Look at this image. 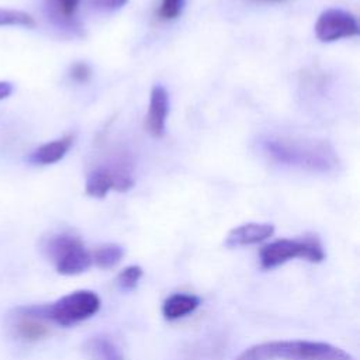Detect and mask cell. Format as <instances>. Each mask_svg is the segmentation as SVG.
Masks as SVG:
<instances>
[{
	"instance_id": "cell-1",
	"label": "cell",
	"mask_w": 360,
	"mask_h": 360,
	"mask_svg": "<svg viewBox=\"0 0 360 360\" xmlns=\"http://www.w3.org/2000/svg\"><path fill=\"white\" fill-rule=\"evenodd\" d=\"M233 360H354V357L326 342L271 340L248 347Z\"/></svg>"
},
{
	"instance_id": "cell-2",
	"label": "cell",
	"mask_w": 360,
	"mask_h": 360,
	"mask_svg": "<svg viewBox=\"0 0 360 360\" xmlns=\"http://www.w3.org/2000/svg\"><path fill=\"white\" fill-rule=\"evenodd\" d=\"M100 298L94 291L77 290L48 305H37L42 319L59 326H72L91 318L100 309Z\"/></svg>"
},
{
	"instance_id": "cell-3",
	"label": "cell",
	"mask_w": 360,
	"mask_h": 360,
	"mask_svg": "<svg viewBox=\"0 0 360 360\" xmlns=\"http://www.w3.org/2000/svg\"><path fill=\"white\" fill-rule=\"evenodd\" d=\"M297 257L319 263L325 259V250L316 236L305 235L297 239H277L264 245L259 253L260 266L266 270L278 267Z\"/></svg>"
},
{
	"instance_id": "cell-4",
	"label": "cell",
	"mask_w": 360,
	"mask_h": 360,
	"mask_svg": "<svg viewBox=\"0 0 360 360\" xmlns=\"http://www.w3.org/2000/svg\"><path fill=\"white\" fill-rule=\"evenodd\" d=\"M45 253L56 271L63 276H76L86 271L93 260L83 242L70 233H58L45 243Z\"/></svg>"
},
{
	"instance_id": "cell-5",
	"label": "cell",
	"mask_w": 360,
	"mask_h": 360,
	"mask_svg": "<svg viewBox=\"0 0 360 360\" xmlns=\"http://www.w3.org/2000/svg\"><path fill=\"white\" fill-rule=\"evenodd\" d=\"M266 150L277 160L298 165L302 167H311L315 170H325L329 166L326 149H316L314 146L305 148L302 145L290 143L285 141H267Z\"/></svg>"
},
{
	"instance_id": "cell-6",
	"label": "cell",
	"mask_w": 360,
	"mask_h": 360,
	"mask_svg": "<svg viewBox=\"0 0 360 360\" xmlns=\"http://www.w3.org/2000/svg\"><path fill=\"white\" fill-rule=\"evenodd\" d=\"M359 24L354 15L340 8H328L315 22V35L322 42H333L342 38L359 35Z\"/></svg>"
},
{
	"instance_id": "cell-7",
	"label": "cell",
	"mask_w": 360,
	"mask_h": 360,
	"mask_svg": "<svg viewBox=\"0 0 360 360\" xmlns=\"http://www.w3.org/2000/svg\"><path fill=\"white\" fill-rule=\"evenodd\" d=\"M132 187L134 180L129 174L108 167H98L89 174L84 190L90 197L104 198L111 188L117 191H128Z\"/></svg>"
},
{
	"instance_id": "cell-8",
	"label": "cell",
	"mask_w": 360,
	"mask_h": 360,
	"mask_svg": "<svg viewBox=\"0 0 360 360\" xmlns=\"http://www.w3.org/2000/svg\"><path fill=\"white\" fill-rule=\"evenodd\" d=\"M13 329L20 339L27 342L39 340L49 333L45 319H42L38 314L37 305L18 308L14 315Z\"/></svg>"
},
{
	"instance_id": "cell-9",
	"label": "cell",
	"mask_w": 360,
	"mask_h": 360,
	"mask_svg": "<svg viewBox=\"0 0 360 360\" xmlns=\"http://www.w3.org/2000/svg\"><path fill=\"white\" fill-rule=\"evenodd\" d=\"M169 111V94L162 84H155L150 90L149 110L146 115V129L155 138L165 135L166 117Z\"/></svg>"
},
{
	"instance_id": "cell-10",
	"label": "cell",
	"mask_w": 360,
	"mask_h": 360,
	"mask_svg": "<svg viewBox=\"0 0 360 360\" xmlns=\"http://www.w3.org/2000/svg\"><path fill=\"white\" fill-rule=\"evenodd\" d=\"M274 232V226L271 224H259V222H249L239 225L229 231L225 238L226 248H239V246H249L260 243L269 239Z\"/></svg>"
},
{
	"instance_id": "cell-11",
	"label": "cell",
	"mask_w": 360,
	"mask_h": 360,
	"mask_svg": "<svg viewBox=\"0 0 360 360\" xmlns=\"http://www.w3.org/2000/svg\"><path fill=\"white\" fill-rule=\"evenodd\" d=\"M75 141V136L72 134L65 135L59 139L46 142L37 148L30 156L28 162L34 165H52L59 162L70 149L72 143Z\"/></svg>"
},
{
	"instance_id": "cell-12",
	"label": "cell",
	"mask_w": 360,
	"mask_h": 360,
	"mask_svg": "<svg viewBox=\"0 0 360 360\" xmlns=\"http://www.w3.org/2000/svg\"><path fill=\"white\" fill-rule=\"evenodd\" d=\"M198 305H200V298L197 295L176 292L169 295L165 300L162 305V314L166 319L176 321L194 312Z\"/></svg>"
},
{
	"instance_id": "cell-13",
	"label": "cell",
	"mask_w": 360,
	"mask_h": 360,
	"mask_svg": "<svg viewBox=\"0 0 360 360\" xmlns=\"http://www.w3.org/2000/svg\"><path fill=\"white\" fill-rule=\"evenodd\" d=\"M84 350L90 360H122L117 346L107 336H93L86 345Z\"/></svg>"
},
{
	"instance_id": "cell-14",
	"label": "cell",
	"mask_w": 360,
	"mask_h": 360,
	"mask_svg": "<svg viewBox=\"0 0 360 360\" xmlns=\"http://www.w3.org/2000/svg\"><path fill=\"white\" fill-rule=\"evenodd\" d=\"M124 256V249L117 243H104L91 253L93 263L100 269H111L117 266Z\"/></svg>"
},
{
	"instance_id": "cell-15",
	"label": "cell",
	"mask_w": 360,
	"mask_h": 360,
	"mask_svg": "<svg viewBox=\"0 0 360 360\" xmlns=\"http://www.w3.org/2000/svg\"><path fill=\"white\" fill-rule=\"evenodd\" d=\"M7 25H21V27H34L35 20L31 14L21 10L0 8V27Z\"/></svg>"
},
{
	"instance_id": "cell-16",
	"label": "cell",
	"mask_w": 360,
	"mask_h": 360,
	"mask_svg": "<svg viewBox=\"0 0 360 360\" xmlns=\"http://www.w3.org/2000/svg\"><path fill=\"white\" fill-rule=\"evenodd\" d=\"M142 276H143V270L141 266H136V264L127 266L124 270H121L118 273L117 284L121 290L131 291L138 285Z\"/></svg>"
},
{
	"instance_id": "cell-17",
	"label": "cell",
	"mask_w": 360,
	"mask_h": 360,
	"mask_svg": "<svg viewBox=\"0 0 360 360\" xmlns=\"http://www.w3.org/2000/svg\"><path fill=\"white\" fill-rule=\"evenodd\" d=\"M184 6V0H162L159 8V17L162 20H174L180 15Z\"/></svg>"
},
{
	"instance_id": "cell-18",
	"label": "cell",
	"mask_w": 360,
	"mask_h": 360,
	"mask_svg": "<svg viewBox=\"0 0 360 360\" xmlns=\"http://www.w3.org/2000/svg\"><path fill=\"white\" fill-rule=\"evenodd\" d=\"M90 75H91V70L89 65L83 62H76L70 68V77L76 82H86L90 77Z\"/></svg>"
},
{
	"instance_id": "cell-19",
	"label": "cell",
	"mask_w": 360,
	"mask_h": 360,
	"mask_svg": "<svg viewBox=\"0 0 360 360\" xmlns=\"http://www.w3.org/2000/svg\"><path fill=\"white\" fill-rule=\"evenodd\" d=\"M128 0H91V4L103 11H114L124 7Z\"/></svg>"
},
{
	"instance_id": "cell-20",
	"label": "cell",
	"mask_w": 360,
	"mask_h": 360,
	"mask_svg": "<svg viewBox=\"0 0 360 360\" xmlns=\"http://www.w3.org/2000/svg\"><path fill=\"white\" fill-rule=\"evenodd\" d=\"M55 4L63 17L70 18L79 6V0H55Z\"/></svg>"
},
{
	"instance_id": "cell-21",
	"label": "cell",
	"mask_w": 360,
	"mask_h": 360,
	"mask_svg": "<svg viewBox=\"0 0 360 360\" xmlns=\"http://www.w3.org/2000/svg\"><path fill=\"white\" fill-rule=\"evenodd\" d=\"M14 87L10 82H0V100H4L11 96Z\"/></svg>"
},
{
	"instance_id": "cell-22",
	"label": "cell",
	"mask_w": 360,
	"mask_h": 360,
	"mask_svg": "<svg viewBox=\"0 0 360 360\" xmlns=\"http://www.w3.org/2000/svg\"><path fill=\"white\" fill-rule=\"evenodd\" d=\"M256 1H263V3H269V1H278V0H256Z\"/></svg>"
}]
</instances>
